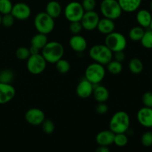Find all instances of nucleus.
<instances>
[{
  "label": "nucleus",
  "mask_w": 152,
  "mask_h": 152,
  "mask_svg": "<svg viewBox=\"0 0 152 152\" xmlns=\"http://www.w3.org/2000/svg\"><path fill=\"white\" fill-rule=\"evenodd\" d=\"M108 107L105 102H99L96 107V111L99 114H105L108 112Z\"/></svg>",
  "instance_id": "58836bf2"
},
{
  "label": "nucleus",
  "mask_w": 152,
  "mask_h": 152,
  "mask_svg": "<svg viewBox=\"0 0 152 152\" xmlns=\"http://www.w3.org/2000/svg\"><path fill=\"white\" fill-rule=\"evenodd\" d=\"M83 26L80 22H71L69 25V30L74 35L79 34L83 30Z\"/></svg>",
  "instance_id": "c9c22d12"
},
{
  "label": "nucleus",
  "mask_w": 152,
  "mask_h": 152,
  "mask_svg": "<svg viewBox=\"0 0 152 152\" xmlns=\"http://www.w3.org/2000/svg\"><path fill=\"white\" fill-rule=\"evenodd\" d=\"M129 68L133 74H139L143 70V64L138 58H132L129 63Z\"/></svg>",
  "instance_id": "b1692460"
},
{
  "label": "nucleus",
  "mask_w": 152,
  "mask_h": 152,
  "mask_svg": "<svg viewBox=\"0 0 152 152\" xmlns=\"http://www.w3.org/2000/svg\"><path fill=\"white\" fill-rule=\"evenodd\" d=\"M1 18H2V16H1V13H0V25L1 24Z\"/></svg>",
  "instance_id": "37998d69"
},
{
  "label": "nucleus",
  "mask_w": 152,
  "mask_h": 152,
  "mask_svg": "<svg viewBox=\"0 0 152 152\" xmlns=\"http://www.w3.org/2000/svg\"><path fill=\"white\" fill-rule=\"evenodd\" d=\"M34 26L39 33L48 35L54 29V19L46 12H41L35 16Z\"/></svg>",
  "instance_id": "20e7f679"
},
{
  "label": "nucleus",
  "mask_w": 152,
  "mask_h": 152,
  "mask_svg": "<svg viewBox=\"0 0 152 152\" xmlns=\"http://www.w3.org/2000/svg\"><path fill=\"white\" fill-rule=\"evenodd\" d=\"M141 143L145 147L152 146V132H146L141 137Z\"/></svg>",
  "instance_id": "72a5a7b5"
},
{
  "label": "nucleus",
  "mask_w": 152,
  "mask_h": 152,
  "mask_svg": "<svg viewBox=\"0 0 152 152\" xmlns=\"http://www.w3.org/2000/svg\"><path fill=\"white\" fill-rule=\"evenodd\" d=\"M69 44L72 50L78 53L85 51L88 47V42L86 39L80 34H76L73 36L70 39Z\"/></svg>",
  "instance_id": "dca6fc26"
},
{
  "label": "nucleus",
  "mask_w": 152,
  "mask_h": 152,
  "mask_svg": "<svg viewBox=\"0 0 152 152\" xmlns=\"http://www.w3.org/2000/svg\"><path fill=\"white\" fill-rule=\"evenodd\" d=\"M47 43V35H46V34H41V33H39V34L34 35V37H32V39H31V47L35 48H37V50H42Z\"/></svg>",
  "instance_id": "5701e85b"
},
{
  "label": "nucleus",
  "mask_w": 152,
  "mask_h": 152,
  "mask_svg": "<svg viewBox=\"0 0 152 152\" xmlns=\"http://www.w3.org/2000/svg\"><path fill=\"white\" fill-rule=\"evenodd\" d=\"M149 8H150V10L152 11V1H151V3H150V4H149Z\"/></svg>",
  "instance_id": "79ce46f5"
},
{
  "label": "nucleus",
  "mask_w": 152,
  "mask_h": 152,
  "mask_svg": "<svg viewBox=\"0 0 152 152\" xmlns=\"http://www.w3.org/2000/svg\"><path fill=\"white\" fill-rule=\"evenodd\" d=\"M130 127V117L123 111H117L110 120L109 129L114 134L126 133Z\"/></svg>",
  "instance_id": "f03ea898"
},
{
  "label": "nucleus",
  "mask_w": 152,
  "mask_h": 152,
  "mask_svg": "<svg viewBox=\"0 0 152 152\" xmlns=\"http://www.w3.org/2000/svg\"><path fill=\"white\" fill-rule=\"evenodd\" d=\"M95 100L98 102H105L109 98V91L105 86L94 85L93 94Z\"/></svg>",
  "instance_id": "a211bd4d"
},
{
  "label": "nucleus",
  "mask_w": 152,
  "mask_h": 152,
  "mask_svg": "<svg viewBox=\"0 0 152 152\" xmlns=\"http://www.w3.org/2000/svg\"><path fill=\"white\" fill-rule=\"evenodd\" d=\"M110 149L108 148V146H102L99 145V148L96 149V152H109Z\"/></svg>",
  "instance_id": "a19ab883"
},
{
  "label": "nucleus",
  "mask_w": 152,
  "mask_h": 152,
  "mask_svg": "<svg viewBox=\"0 0 152 152\" xmlns=\"http://www.w3.org/2000/svg\"><path fill=\"white\" fill-rule=\"evenodd\" d=\"M141 44L145 48L152 49V30L145 31L140 40Z\"/></svg>",
  "instance_id": "cd10ccee"
},
{
  "label": "nucleus",
  "mask_w": 152,
  "mask_h": 152,
  "mask_svg": "<svg viewBox=\"0 0 152 152\" xmlns=\"http://www.w3.org/2000/svg\"><path fill=\"white\" fill-rule=\"evenodd\" d=\"M16 95L14 87L10 83H0V104H5L11 101Z\"/></svg>",
  "instance_id": "ddd939ff"
},
{
  "label": "nucleus",
  "mask_w": 152,
  "mask_h": 152,
  "mask_svg": "<svg viewBox=\"0 0 152 152\" xmlns=\"http://www.w3.org/2000/svg\"><path fill=\"white\" fill-rule=\"evenodd\" d=\"M115 134L111 130L102 131L96 136V142L99 145L109 146L114 143Z\"/></svg>",
  "instance_id": "f3484780"
},
{
  "label": "nucleus",
  "mask_w": 152,
  "mask_h": 152,
  "mask_svg": "<svg viewBox=\"0 0 152 152\" xmlns=\"http://www.w3.org/2000/svg\"><path fill=\"white\" fill-rule=\"evenodd\" d=\"M45 12L53 19L58 18L62 13L61 4L56 1H50L47 4L45 7Z\"/></svg>",
  "instance_id": "4be33fe9"
},
{
  "label": "nucleus",
  "mask_w": 152,
  "mask_h": 152,
  "mask_svg": "<svg viewBox=\"0 0 152 152\" xmlns=\"http://www.w3.org/2000/svg\"><path fill=\"white\" fill-rule=\"evenodd\" d=\"M13 7L10 0H0V13L1 14H7L10 13Z\"/></svg>",
  "instance_id": "c756f323"
},
{
  "label": "nucleus",
  "mask_w": 152,
  "mask_h": 152,
  "mask_svg": "<svg viewBox=\"0 0 152 152\" xmlns=\"http://www.w3.org/2000/svg\"><path fill=\"white\" fill-rule=\"evenodd\" d=\"M65 49L63 45L58 42H48L42 49V53L46 62L55 64L63 57Z\"/></svg>",
  "instance_id": "f257e3e1"
},
{
  "label": "nucleus",
  "mask_w": 152,
  "mask_h": 152,
  "mask_svg": "<svg viewBox=\"0 0 152 152\" xmlns=\"http://www.w3.org/2000/svg\"><path fill=\"white\" fill-rule=\"evenodd\" d=\"M105 77V69L103 65L94 62L86 68L85 71V77L93 85L99 84Z\"/></svg>",
  "instance_id": "0eeeda50"
},
{
  "label": "nucleus",
  "mask_w": 152,
  "mask_h": 152,
  "mask_svg": "<svg viewBox=\"0 0 152 152\" xmlns=\"http://www.w3.org/2000/svg\"><path fill=\"white\" fill-rule=\"evenodd\" d=\"M100 11L104 17L112 20L119 19L123 13L117 0H102L100 4Z\"/></svg>",
  "instance_id": "39448f33"
},
{
  "label": "nucleus",
  "mask_w": 152,
  "mask_h": 152,
  "mask_svg": "<svg viewBox=\"0 0 152 152\" xmlns=\"http://www.w3.org/2000/svg\"><path fill=\"white\" fill-rule=\"evenodd\" d=\"M10 13L15 19L19 20H25L31 16V10L28 4L24 2H18L13 4Z\"/></svg>",
  "instance_id": "9b49d317"
},
{
  "label": "nucleus",
  "mask_w": 152,
  "mask_h": 152,
  "mask_svg": "<svg viewBox=\"0 0 152 152\" xmlns=\"http://www.w3.org/2000/svg\"><path fill=\"white\" fill-rule=\"evenodd\" d=\"M107 69L111 74L114 75H117L123 71V65L122 62L116 60H111L107 64Z\"/></svg>",
  "instance_id": "a878e982"
},
{
  "label": "nucleus",
  "mask_w": 152,
  "mask_h": 152,
  "mask_svg": "<svg viewBox=\"0 0 152 152\" xmlns=\"http://www.w3.org/2000/svg\"><path fill=\"white\" fill-rule=\"evenodd\" d=\"M25 120L27 123L32 126H39L42 125L45 120V115L42 110L39 108H31L25 114Z\"/></svg>",
  "instance_id": "f8f14e48"
},
{
  "label": "nucleus",
  "mask_w": 152,
  "mask_h": 152,
  "mask_svg": "<svg viewBox=\"0 0 152 152\" xmlns=\"http://www.w3.org/2000/svg\"><path fill=\"white\" fill-rule=\"evenodd\" d=\"M47 62L40 53L31 54L27 59V69L31 74L38 75L46 68Z\"/></svg>",
  "instance_id": "6e6552de"
},
{
  "label": "nucleus",
  "mask_w": 152,
  "mask_h": 152,
  "mask_svg": "<svg viewBox=\"0 0 152 152\" xmlns=\"http://www.w3.org/2000/svg\"><path fill=\"white\" fill-rule=\"evenodd\" d=\"M89 56L95 62L104 65L112 60L113 52L105 45H95L89 50Z\"/></svg>",
  "instance_id": "7ed1b4c3"
},
{
  "label": "nucleus",
  "mask_w": 152,
  "mask_h": 152,
  "mask_svg": "<svg viewBox=\"0 0 152 152\" xmlns=\"http://www.w3.org/2000/svg\"><path fill=\"white\" fill-rule=\"evenodd\" d=\"M129 142L128 137L125 134V133L115 134L114 139V143L118 147H124Z\"/></svg>",
  "instance_id": "c85d7f7f"
},
{
  "label": "nucleus",
  "mask_w": 152,
  "mask_h": 152,
  "mask_svg": "<svg viewBox=\"0 0 152 152\" xmlns=\"http://www.w3.org/2000/svg\"><path fill=\"white\" fill-rule=\"evenodd\" d=\"M137 22L142 28H149L151 25L152 15L149 10L141 9L137 12L136 16Z\"/></svg>",
  "instance_id": "6ab92c4d"
},
{
  "label": "nucleus",
  "mask_w": 152,
  "mask_h": 152,
  "mask_svg": "<svg viewBox=\"0 0 152 152\" xmlns=\"http://www.w3.org/2000/svg\"><path fill=\"white\" fill-rule=\"evenodd\" d=\"M13 78V74L11 71L4 70L0 73V83H10Z\"/></svg>",
  "instance_id": "473e14b6"
},
{
  "label": "nucleus",
  "mask_w": 152,
  "mask_h": 152,
  "mask_svg": "<svg viewBox=\"0 0 152 152\" xmlns=\"http://www.w3.org/2000/svg\"><path fill=\"white\" fill-rule=\"evenodd\" d=\"M55 64H56V70L60 74H67L71 69L70 62L66 59H63L62 58L59 59V61H57Z\"/></svg>",
  "instance_id": "bb28decb"
},
{
  "label": "nucleus",
  "mask_w": 152,
  "mask_h": 152,
  "mask_svg": "<svg viewBox=\"0 0 152 152\" xmlns=\"http://www.w3.org/2000/svg\"><path fill=\"white\" fill-rule=\"evenodd\" d=\"M144 33H145V31H144L143 28H142L141 26L133 27L129 31V38L131 39V40L134 42H140Z\"/></svg>",
  "instance_id": "393cba45"
},
{
  "label": "nucleus",
  "mask_w": 152,
  "mask_h": 152,
  "mask_svg": "<svg viewBox=\"0 0 152 152\" xmlns=\"http://www.w3.org/2000/svg\"><path fill=\"white\" fill-rule=\"evenodd\" d=\"M99 16L94 10L85 11L83 18L80 20L82 26L86 31H93L97 27L99 21Z\"/></svg>",
  "instance_id": "9d476101"
},
{
  "label": "nucleus",
  "mask_w": 152,
  "mask_h": 152,
  "mask_svg": "<svg viewBox=\"0 0 152 152\" xmlns=\"http://www.w3.org/2000/svg\"><path fill=\"white\" fill-rule=\"evenodd\" d=\"M14 19L15 18L13 17L11 13L4 14L1 18V24L5 28H10L14 23Z\"/></svg>",
  "instance_id": "f704fd0d"
},
{
  "label": "nucleus",
  "mask_w": 152,
  "mask_h": 152,
  "mask_svg": "<svg viewBox=\"0 0 152 152\" xmlns=\"http://www.w3.org/2000/svg\"><path fill=\"white\" fill-rule=\"evenodd\" d=\"M16 56L20 60H26L31 56V52L28 48L20 47L16 50Z\"/></svg>",
  "instance_id": "7c9ffc66"
},
{
  "label": "nucleus",
  "mask_w": 152,
  "mask_h": 152,
  "mask_svg": "<svg viewBox=\"0 0 152 152\" xmlns=\"http://www.w3.org/2000/svg\"><path fill=\"white\" fill-rule=\"evenodd\" d=\"M93 91L94 85L86 79H84L82 81H80L77 86V89H76L77 96L82 99L88 98L93 94Z\"/></svg>",
  "instance_id": "2eb2a0df"
},
{
  "label": "nucleus",
  "mask_w": 152,
  "mask_h": 152,
  "mask_svg": "<svg viewBox=\"0 0 152 152\" xmlns=\"http://www.w3.org/2000/svg\"><path fill=\"white\" fill-rule=\"evenodd\" d=\"M123 11L133 13L138 10L142 0H117Z\"/></svg>",
  "instance_id": "412c9836"
},
{
  "label": "nucleus",
  "mask_w": 152,
  "mask_h": 152,
  "mask_svg": "<svg viewBox=\"0 0 152 152\" xmlns=\"http://www.w3.org/2000/svg\"><path fill=\"white\" fill-rule=\"evenodd\" d=\"M125 57H126V54H125V53L123 52V50L114 52V60L122 62L123 61H124Z\"/></svg>",
  "instance_id": "ea45409f"
},
{
  "label": "nucleus",
  "mask_w": 152,
  "mask_h": 152,
  "mask_svg": "<svg viewBox=\"0 0 152 152\" xmlns=\"http://www.w3.org/2000/svg\"><path fill=\"white\" fill-rule=\"evenodd\" d=\"M81 4L85 11H91L96 7V0H83Z\"/></svg>",
  "instance_id": "e433bc0d"
},
{
  "label": "nucleus",
  "mask_w": 152,
  "mask_h": 152,
  "mask_svg": "<svg viewBox=\"0 0 152 152\" xmlns=\"http://www.w3.org/2000/svg\"><path fill=\"white\" fill-rule=\"evenodd\" d=\"M138 123L145 128H152V108L142 107L137 114Z\"/></svg>",
  "instance_id": "4468645a"
},
{
  "label": "nucleus",
  "mask_w": 152,
  "mask_h": 152,
  "mask_svg": "<svg viewBox=\"0 0 152 152\" xmlns=\"http://www.w3.org/2000/svg\"><path fill=\"white\" fill-rule=\"evenodd\" d=\"M42 128L44 133L46 134H51L55 130L54 123L50 120H45L42 123Z\"/></svg>",
  "instance_id": "2f4dec72"
},
{
  "label": "nucleus",
  "mask_w": 152,
  "mask_h": 152,
  "mask_svg": "<svg viewBox=\"0 0 152 152\" xmlns=\"http://www.w3.org/2000/svg\"><path fill=\"white\" fill-rule=\"evenodd\" d=\"M96 28L101 34L107 35V34H111V32L114 31V29H115V23H114V20H112V19L104 17L103 19H99Z\"/></svg>",
  "instance_id": "aec40b11"
},
{
  "label": "nucleus",
  "mask_w": 152,
  "mask_h": 152,
  "mask_svg": "<svg viewBox=\"0 0 152 152\" xmlns=\"http://www.w3.org/2000/svg\"><path fill=\"white\" fill-rule=\"evenodd\" d=\"M142 102L144 106L152 108V91H147L144 93L142 97Z\"/></svg>",
  "instance_id": "4c0bfd02"
},
{
  "label": "nucleus",
  "mask_w": 152,
  "mask_h": 152,
  "mask_svg": "<svg viewBox=\"0 0 152 152\" xmlns=\"http://www.w3.org/2000/svg\"><path fill=\"white\" fill-rule=\"evenodd\" d=\"M105 45L113 52L124 50L127 46L126 37L119 32H111L107 34L105 39Z\"/></svg>",
  "instance_id": "423d86ee"
},
{
  "label": "nucleus",
  "mask_w": 152,
  "mask_h": 152,
  "mask_svg": "<svg viewBox=\"0 0 152 152\" xmlns=\"http://www.w3.org/2000/svg\"><path fill=\"white\" fill-rule=\"evenodd\" d=\"M85 10L81 3L78 1H71L68 3L65 8V18L69 22H80Z\"/></svg>",
  "instance_id": "1a4fd4ad"
},
{
  "label": "nucleus",
  "mask_w": 152,
  "mask_h": 152,
  "mask_svg": "<svg viewBox=\"0 0 152 152\" xmlns=\"http://www.w3.org/2000/svg\"><path fill=\"white\" fill-rule=\"evenodd\" d=\"M150 28L152 30V19H151V25H150Z\"/></svg>",
  "instance_id": "c03bdc74"
}]
</instances>
